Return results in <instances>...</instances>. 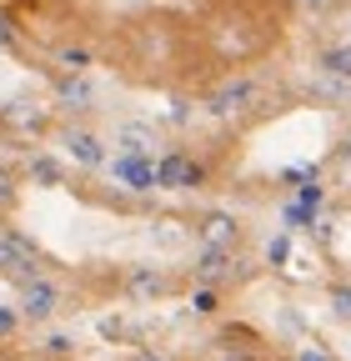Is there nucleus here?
<instances>
[{
	"instance_id": "obj_1",
	"label": "nucleus",
	"mask_w": 351,
	"mask_h": 361,
	"mask_svg": "<svg viewBox=\"0 0 351 361\" xmlns=\"http://www.w3.org/2000/svg\"><path fill=\"white\" fill-rule=\"evenodd\" d=\"M201 45L211 61L221 66H246V61H261L276 45V16H266L261 6H251V0H226V6H216L201 16L196 25Z\"/></svg>"
},
{
	"instance_id": "obj_2",
	"label": "nucleus",
	"mask_w": 351,
	"mask_h": 361,
	"mask_svg": "<svg viewBox=\"0 0 351 361\" xmlns=\"http://www.w3.org/2000/svg\"><path fill=\"white\" fill-rule=\"evenodd\" d=\"M261 101H266V90H261L256 75H231V80H221L206 96V111L221 116V121H246V116L261 111Z\"/></svg>"
},
{
	"instance_id": "obj_3",
	"label": "nucleus",
	"mask_w": 351,
	"mask_h": 361,
	"mask_svg": "<svg viewBox=\"0 0 351 361\" xmlns=\"http://www.w3.org/2000/svg\"><path fill=\"white\" fill-rule=\"evenodd\" d=\"M156 176H161L166 191H196L201 180H206V166L191 161L186 151H166V156L156 161Z\"/></svg>"
},
{
	"instance_id": "obj_4",
	"label": "nucleus",
	"mask_w": 351,
	"mask_h": 361,
	"mask_svg": "<svg viewBox=\"0 0 351 361\" xmlns=\"http://www.w3.org/2000/svg\"><path fill=\"white\" fill-rule=\"evenodd\" d=\"M196 236H201V246L236 251V246H241V221H236L231 211H201V216H196Z\"/></svg>"
},
{
	"instance_id": "obj_5",
	"label": "nucleus",
	"mask_w": 351,
	"mask_h": 361,
	"mask_svg": "<svg viewBox=\"0 0 351 361\" xmlns=\"http://www.w3.org/2000/svg\"><path fill=\"white\" fill-rule=\"evenodd\" d=\"M236 266H246L236 251H216V246H201V251H196V261H191V276H196L201 286H221V281L241 276Z\"/></svg>"
},
{
	"instance_id": "obj_6",
	"label": "nucleus",
	"mask_w": 351,
	"mask_h": 361,
	"mask_svg": "<svg viewBox=\"0 0 351 361\" xmlns=\"http://www.w3.org/2000/svg\"><path fill=\"white\" fill-rule=\"evenodd\" d=\"M0 121H6L11 130H20V135H46V130H51V106L11 101V106H0Z\"/></svg>"
},
{
	"instance_id": "obj_7",
	"label": "nucleus",
	"mask_w": 351,
	"mask_h": 361,
	"mask_svg": "<svg viewBox=\"0 0 351 361\" xmlns=\"http://www.w3.org/2000/svg\"><path fill=\"white\" fill-rule=\"evenodd\" d=\"M111 176L121 180V186H130V191H156V186H161L151 156H116V161H111Z\"/></svg>"
},
{
	"instance_id": "obj_8",
	"label": "nucleus",
	"mask_w": 351,
	"mask_h": 361,
	"mask_svg": "<svg viewBox=\"0 0 351 361\" xmlns=\"http://www.w3.org/2000/svg\"><path fill=\"white\" fill-rule=\"evenodd\" d=\"M0 276L16 281V286L25 291L30 281H40V261H35V256H25V251H16L6 236H0Z\"/></svg>"
},
{
	"instance_id": "obj_9",
	"label": "nucleus",
	"mask_w": 351,
	"mask_h": 361,
	"mask_svg": "<svg viewBox=\"0 0 351 361\" xmlns=\"http://www.w3.org/2000/svg\"><path fill=\"white\" fill-rule=\"evenodd\" d=\"M56 306H61V291L40 276V281H30L25 291H20V316H30V322H46V316H56Z\"/></svg>"
},
{
	"instance_id": "obj_10",
	"label": "nucleus",
	"mask_w": 351,
	"mask_h": 361,
	"mask_svg": "<svg viewBox=\"0 0 351 361\" xmlns=\"http://www.w3.org/2000/svg\"><path fill=\"white\" fill-rule=\"evenodd\" d=\"M66 151H70V161L91 166V171H101V166H106V146H101V135H91L85 126H70V130H66Z\"/></svg>"
},
{
	"instance_id": "obj_11",
	"label": "nucleus",
	"mask_w": 351,
	"mask_h": 361,
	"mask_svg": "<svg viewBox=\"0 0 351 361\" xmlns=\"http://www.w3.org/2000/svg\"><path fill=\"white\" fill-rule=\"evenodd\" d=\"M171 291V276L166 271H156V266H136L125 276V296L130 301H156V296H166Z\"/></svg>"
},
{
	"instance_id": "obj_12",
	"label": "nucleus",
	"mask_w": 351,
	"mask_h": 361,
	"mask_svg": "<svg viewBox=\"0 0 351 361\" xmlns=\"http://www.w3.org/2000/svg\"><path fill=\"white\" fill-rule=\"evenodd\" d=\"M316 66H321L326 75H336V80L351 85V40H346V45H326V51L316 56Z\"/></svg>"
},
{
	"instance_id": "obj_13",
	"label": "nucleus",
	"mask_w": 351,
	"mask_h": 361,
	"mask_svg": "<svg viewBox=\"0 0 351 361\" xmlns=\"http://www.w3.org/2000/svg\"><path fill=\"white\" fill-rule=\"evenodd\" d=\"M25 176L35 180V186H46V191L66 180V171H61V161H56V156H30V161H25Z\"/></svg>"
},
{
	"instance_id": "obj_14",
	"label": "nucleus",
	"mask_w": 351,
	"mask_h": 361,
	"mask_svg": "<svg viewBox=\"0 0 351 361\" xmlns=\"http://www.w3.org/2000/svg\"><path fill=\"white\" fill-rule=\"evenodd\" d=\"M121 146H125V156H151L156 130H151V126H141V121H130V126H121Z\"/></svg>"
},
{
	"instance_id": "obj_15",
	"label": "nucleus",
	"mask_w": 351,
	"mask_h": 361,
	"mask_svg": "<svg viewBox=\"0 0 351 361\" xmlns=\"http://www.w3.org/2000/svg\"><path fill=\"white\" fill-rule=\"evenodd\" d=\"M56 90H61V101H66L70 111H85V106H91V101H96V90H91V85H85L80 75H61V80H56Z\"/></svg>"
},
{
	"instance_id": "obj_16",
	"label": "nucleus",
	"mask_w": 351,
	"mask_h": 361,
	"mask_svg": "<svg viewBox=\"0 0 351 361\" xmlns=\"http://www.w3.org/2000/svg\"><path fill=\"white\" fill-rule=\"evenodd\" d=\"M20 206V186H16V171L0 166V216H11Z\"/></svg>"
},
{
	"instance_id": "obj_17",
	"label": "nucleus",
	"mask_w": 351,
	"mask_h": 361,
	"mask_svg": "<svg viewBox=\"0 0 351 361\" xmlns=\"http://www.w3.org/2000/svg\"><path fill=\"white\" fill-rule=\"evenodd\" d=\"M56 61L66 66V75H80L85 66H91V51H85V45H61V51H56Z\"/></svg>"
},
{
	"instance_id": "obj_18",
	"label": "nucleus",
	"mask_w": 351,
	"mask_h": 361,
	"mask_svg": "<svg viewBox=\"0 0 351 361\" xmlns=\"http://www.w3.org/2000/svg\"><path fill=\"white\" fill-rule=\"evenodd\" d=\"M331 316H336V322H351V286L346 281L331 286Z\"/></svg>"
},
{
	"instance_id": "obj_19",
	"label": "nucleus",
	"mask_w": 351,
	"mask_h": 361,
	"mask_svg": "<svg viewBox=\"0 0 351 361\" xmlns=\"http://www.w3.org/2000/svg\"><path fill=\"white\" fill-rule=\"evenodd\" d=\"M216 306H221V296H216V286H196V291H191V311H196V316H211Z\"/></svg>"
},
{
	"instance_id": "obj_20",
	"label": "nucleus",
	"mask_w": 351,
	"mask_h": 361,
	"mask_svg": "<svg viewBox=\"0 0 351 361\" xmlns=\"http://www.w3.org/2000/svg\"><path fill=\"white\" fill-rule=\"evenodd\" d=\"M101 336H106V341H130V336H136V326L121 322V316H106V322H101Z\"/></svg>"
},
{
	"instance_id": "obj_21",
	"label": "nucleus",
	"mask_w": 351,
	"mask_h": 361,
	"mask_svg": "<svg viewBox=\"0 0 351 361\" xmlns=\"http://www.w3.org/2000/svg\"><path fill=\"white\" fill-rule=\"evenodd\" d=\"M20 45V35H16V25H11V16L0 11V51H16Z\"/></svg>"
},
{
	"instance_id": "obj_22",
	"label": "nucleus",
	"mask_w": 351,
	"mask_h": 361,
	"mask_svg": "<svg viewBox=\"0 0 351 361\" xmlns=\"http://www.w3.org/2000/svg\"><path fill=\"white\" fill-rule=\"evenodd\" d=\"M286 221H291V226H312V221H316V211L296 201V206H286Z\"/></svg>"
},
{
	"instance_id": "obj_23",
	"label": "nucleus",
	"mask_w": 351,
	"mask_h": 361,
	"mask_svg": "<svg viewBox=\"0 0 351 361\" xmlns=\"http://www.w3.org/2000/svg\"><path fill=\"white\" fill-rule=\"evenodd\" d=\"M266 256H271V266H286V256H291V241H286V236H276V241L266 246Z\"/></svg>"
},
{
	"instance_id": "obj_24",
	"label": "nucleus",
	"mask_w": 351,
	"mask_h": 361,
	"mask_svg": "<svg viewBox=\"0 0 351 361\" xmlns=\"http://www.w3.org/2000/svg\"><path fill=\"white\" fill-rule=\"evenodd\" d=\"M70 346H75L70 336H51V341H46V356H70Z\"/></svg>"
},
{
	"instance_id": "obj_25",
	"label": "nucleus",
	"mask_w": 351,
	"mask_h": 361,
	"mask_svg": "<svg viewBox=\"0 0 351 361\" xmlns=\"http://www.w3.org/2000/svg\"><path fill=\"white\" fill-rule=\"evenodd\" d=\"M296 361H331L321 346H306V351H296Z\"/></svg>"
},
{
	"instance_id": "obj_26",
	"label": "nucleus",
	"mask_w": 351,
	"mask_h": 361,
	"mask_svg": "<svg viewBox=\"0 0 351 361\" xmlns=\"http://www.w3.org/2000/svg\"><path fill=\"white\" fill-rule=\"evenodd\" d=\"M16 331V311H0V341H6Z\"/></svg>"
},
{
	"instance_id": "obj_27",
	"label": "nucleus",
	"mask_w": 351,
	"mask_h": 361,
	"mask_svg": "<svg viewBox=\"0 0 351 361\" xmlns=\"http://www.w3.org/2000/svg\"><path fill=\"white\" fill-rule=\"evenodd\" d=\"M296 6H306V11H331L336 0H296Z\"/></svg>"
},
{
	"instance_id": "obj_28",
	"label": "nucleus",
	"mask_w": 351,
	"mask_h": 361,
	"mask_svg": "<svg viewBox=\"0 0 351 361\" xmlns=\"http://www.w3.org/2000/svg\"><path fill=\"white\" fill-rule=\"evenodd\" d=\"M136 361H171V356H166V351H141Z\"/></svg>"
}]
</instances>
